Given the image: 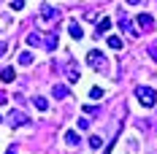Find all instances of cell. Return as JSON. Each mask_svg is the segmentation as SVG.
Returning a JSON list of instances; mask_svg holds the SVG:
<instances>
[{"label": "cell", "instance_id": "obj_1", "mask_svg": "<svg viewBox=\"0 0 157 154\" xmlns=\"http://www.w3.org/2000/svg\"><path fill=\"white\" fill-rule=\"evenodd\" d=\"M136 100H138L144 108H155L157 92L152 89V87H144V84H138V87H136Z\"/></svg>", "mask_w": 157, "mask_h": 154}, {"label": "cell", "instance_id": "obj_2", "mask_svg": "<svg viewBox=\"0 0 157 154\" xmlns=\"http://www.w3.org/2000/svg\"><path fill=\"white\" fill-rule=\"evenodd\" d=\"M87 62L92 65V70H98V73H100V70H106V57H103L98 49H92V51L87 54Z\"/></svg>", "mask_w": 157, "mask_h": 154}, {"label": "cell", "instance_id": "obj_3", "mask_svg": "<svg viewBox=\"0 0 157 154\" xmlns=\"http://www.w3.org/2000/svg\"><path fill=\"white\" fill-rule=\"evenodd\" d=\"M65 78H68V84H76L78 78H81V70H78V62L76 60L65 62Z\"/></svg>", "mask_w": 157, "mask_h": 154}, {"label": "cell", "instance_id": "obj_4", "mask_svg": "<svg viewBox=\"0 0 157 154\" xmlns=\"http://www.w3.org/2000/svg\"><path fill=\"white\" fill-rule=\"evenodd\" d=\"M8 124H14V127H25V124H30V116H27L25 111H19V108H16V111L8 114Z\"/></svg>", "mask_w": 157, "mask_h": 154}, {"label": "cell", "instance_id": "obj_5", "mask_svg": "<svg viewBox=\"0 0 157 154\" xmlns=\"http://www.w3.org/2000/svg\"><path fill=\"white\" fill-rule=\"evenodd\" d=\"M41 19L44 22H54V19H60V11L52 8V6H41Z\"/></svg>", "mask_w": 157, "mask_h": 154}, {"label": "cell", "instance_id": "obj_6", "mask_svg": "<svg viewBox=\"0 0 157 154\" xmlns=\"http://www.w3.org/2000/svg\"><path fill=\"white\" fill-rule=\"evenodd\" d=\"M138 27H141V30H152V27H155V19H152V16L149 14H138Z\"/></svg>", "mask_w": 157, "mask_h": 154}, {"label": "cell", "instance_id": "obj_7", "mask_svg": "<svg viewBox=\"0 0 157 154\" xmlns=\"http://www.w3.org/2000/svg\"><path fill=\"white\" fill-rule=\"evenodd\" d=\"M119 27H122V30H125L127 35H133V38H136V35H138V30H136V27H133V24H130V19H127L125 14L119 16Z\"/></svg>", "mask_w": 157, "mask_h": 154}, {"label": "cell", "instance_id": "obj_8", "mask_svg": "<svg viewBox=\"0 0 157 154\" xmlns=\"http://www.w3.org/2000/svg\"><path fill=\"white\" fill-rule=\"evenodd\" d=\"M68 32H71V38H76V41L84 38V30H81V24H78V22H71V24H68Z\"/></svg>", "mask_w": 157, "mask_h": 154}, {"label": "cell", "instance_id": "obj_9", "mask_svg": "<svg viewBox=\"0 0 157 154\" xmlns=\"http://www.w3.org/2000/svg\"><path fill=\"white\" fill-rule=\"evenodd\" d=\"M65 143H68V146H78V143H81V135H78L76 130H68V133H65Z\"/></svg>", "mask_w": 157, "mask_h": 154}, {"label": "cell", "instance_id": "obj_10", "mask_svg": "<svg viewBox=\"0 0 157 154\" xmlns=\"http://www.w3.org/2000/svg\"><path fill=\"white\" fill-rule=\"evenodd\" d=\"M52 95H54V97H60V100H65V97H68V87H65V84H54V87H52Z\"/></svg>", "mask_w": 157, "mask_h": 154}, {"label": "cell", "instance_id": "obj_11", "mask_svg": "<svg viewBox=\"0 0 157 154\" xmlns=\"http://www.w3.org/2000/svg\"><path fill=\"white\" fill-rule=\"evenodd\" d=\"M44 46H46L49 51H54V49H57V32H46V38H44Z\"/></svg>", "mask_w": 157, "mask_h": 154}, {"label": "cell", "instance_id": "obj_12", "mask_svg": "<svg viewBox=\"0 0 157 154\" xmlns=\"http://www.w3.org/2000/svg\"><path fill=\"white\" fill-rule=\"evenodd\" d=\"M14 78H16L14 68H3V70H0V81H6V84H11Z\"/></svg>", "mask_w": 157, "mask_h": 154}, {"label": "cell", "instance_id": "obj_13", "mask_svg": "<svg viewBox=\"0 0 157 154\" xmlns=\"http://www.w3.org/2000/svg\"><path fill=\"white\" fill-rule=\"evenodd\" d=\"M27 43H30V46H41V43H44L41 32H30V35H27Z\"/></svg>", "mask_w": 157, "mask_h": 154}, {"label": "cell", "instance_id": "obj_14", "mask_svg": "<svg viewBox=\"0 0 157 154\" xmlns=\"http://www.w3.org/2000/svg\"><path fill=\"white\" fill-rule=\"evenodd\" d=\"M109 27H111V19H100V22H98V38H100L103 32H109Z\"/></svg>", "mask_w": 157, "mask_h": 154}, {"label": "cell", "instance_id": "obj_15", "mask_svg": "<svg viewBox=\"0 0 157 154\" xmlns=\"http://www.w3.org/2000/svg\"><path fill=\"white\" fill-rule=\"evenodd\" d=\"M19 65H25V68L33 65V54H30V51H22V54H19Z\"/></svg>", "mask_w": 157, "mask_h": 154}, {"label": "cell", "instance_id": "obj_16", "mask_svg": "<svg viewBox=\"0 0 157 154\" xmlns=\"http://www.w3.org/2000/svg\"><path fill=\"white\" fill-rule=\"evenodd\" d=\"M33 103H35V108H38V111H46V108H49V100H46V97H35Z\"/></svg>", "mask_w": 157, "mask_h": 154}, {"label": "cell", "instance_id": "obj_17", "mask_svg": "<svg viewBox=\"0 0 157 154\" xmlns=\"http://www.w3.org/2000/svg\"><path fill=\"white\" fill-rule=\"evenodd\" d=\"M109 46L111 49H122V38H119V35H111V38H109Z\"/></svg>", "mask_w": 157, "mask_h": 154}, {"label": "cell", "instance_id": "obj_18", "mask_svg": "<svg viewBox=\"0 0 157 154\" xmlns=\"http://www.w3.org/2000/svg\"><path fill=\"white\" fill-rule=\"evenodd\" d=\"M103 89H100V87H92V89H90V97H92V100H100V97H103Z\"/></svg>", "mask_w": 157, "mask_h": 154}, {"label": "cell", "instance_id": "obj_19", "mask_svg": "<svg viewBox=\"0 0 157 154\" xmlns=\"http://www.w3.org/2000/svg\"><path fill=\"white\" fill-rule=\"evenodd\" d=\"M100 146H103V141L98 138V135H92V138H90V149H95V152H98Z\"/></svg>", "mask_w": 157, "mask_h": 154}, {"label": "cell", "instance_id": "obj_20", "mask_svg": "<svg viewBox=\"0 0 157 154\" xmlns=\"http://www.w3.org/2000/svg\"><path fill=\"white\" fill-rule=\"evenodd\" d=\"M76 127H78V130H90V119H87V116H81V119L76 122Z\"/></svg>", "mask_w": 157, "mask_h": 154}, {"label": "cell", "instance_id": "obj_21", "mask_svg": "<svg viewBox=\"0 0 157 154\" xmlns=\"http://www.w3.org/2000/svg\"><path fill=\"white\" fill-rule=\"evenodd\" d=\"M11 8H14V11H22V8H25V0H11Z\"/></svg>", "mask_w": 157, "mask_h": 154}, {"label": "cell", "instance_id": "obj_22", "mask_svg": "<svg viewBox=\"0 0 157 154\" xmlns=\"http://www.w3.org/2000/svg\"><path fill=\"white\" fill-rule=\"evenodd\" d=\"M149 54H152V57H155V60H157V41H155V43H152V46H149Z\"/></svg>", "mask_w": 157, "mask_h": 154}, {"label": "cell", "instance_id": "obj_23", "mask_svg": "<svg viewBox=\"0 0 157 154\" xmlns=\"http://www.w3.org/2000/svg\"><path fill=\"white\" fill-rule=\"evenodd\" d=\"M6 49H8V43H6V41H0V57L6 54Z\"/></svg>", "mask_w": 157, "mask_h": 154}, {"label": "cell", "instance_id": "obj_24", "mask_svg": "<svg viewBox=\"0 0 157 154\" xmlns=\"http://www.w3.org/2000/svg\"><path fill=\"white\" fill-rule=\"evenodd\" d=\"M127 3H130V6H138V3H141V0H127Z\"/></svg>", "mask_w": 157, "mask_h": 154}, {"label": "cell", "instance_id": "obj_25", "mask_svg": "<svg viewBox=\"0 0 157 154\" xmlns=\"http://www.w3.org/2000/svg\"><path fill=\"white\" fill-rule=\"evenodd\" d=\"M6 154H16V149H14V146H11V149H8V152H6Z\"/></svg>", "mask_w": 157, "mask_h": 154}, {"label": "cell", "instance_id": "obj_26", "mask_svg": "<svg viewBox=\"0 0 157 154\" xmlns=\"http://www.w3.org/2000/svg\"><path fill=\"white\" fill-rule=\"evenodd\" d=\"M0 122H3V119H0Z\"/></svg>", "mask_w": 157, "mask_h": 154}]
</instances>
